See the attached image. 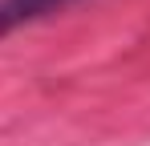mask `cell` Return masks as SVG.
I'll return each mask as SVG.
<instances>
[{
  "mask_svg": "<svg viewBox=\"0 0 150 146\" xmlns=\"http://www.w3.org/2000/svg\"><path fill=\"white\" fill-rule=\"evenodd\" d=\"M61 4H69V0H0V37L53 12V8H61Z\"/></svg>",
  "mask_w": 150,
  "mask_h": 146,
  "instance_id": "6da1fadb",
  "label": "cell"
}]
</instances>
